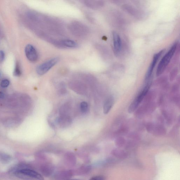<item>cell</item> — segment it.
<instances>
[{"label": "cell", "mask_w": 180, "mask_h": 180, "mask_svg": "<svg viewBox=\"0 0 180 180\" xmlns=\"http://www.w3.org/2000/svg\"><path fill=\"white\" fill-rule=\"evenodd\" d=\"M90 180H105L104 177L102 176H95L92 177Z\"/></svg>", "instance_id": "cell-21"}, {"label": "cell", "mask_w": 180, "mask_h": 180, "mask_svg": "<svg viewBox=\"0 0 180 180\" xmlns=\"http://www.w3.org/2000/svg\"><path fill=\"white\" fill-rule=\"evenodd\" d=\"M59 60L60 59L58 57L54 58L41 64L36 68L37 73L40 75H44L57 64Z\"/></svg>", "instance_id": "cell-3"}, {"label": "cell", "mask_w": 180, "mask_h": 180, "mask_svg": "<svg viewBox=\"0 0 180 180\" xmlns=\"http://www.w3.org/2000/svg\"><path fill=\"white\" fill-rule=\"evenodd\" d=\"M4 57L5 54L3 51L0 50V63L3 61Z\"/></svg>", "instance_id": "cell-22"}, {"label": "cell", "mask_w": 180, "mask_h": 180, "mask_svg": "<svg viewBox=\"0 0 180 180\" xmlns=\"http://www.w3.org/2000/svg\"><path fill=\"white\" fill-rule=\"evenodd\" d=\"M17 177L25 180H44L40 174L30 169H18L14 172Z\"/></svg>", "instance_id": "cell-1"}, {"label": "cell", "mask_w": 180, "mask_h": 180, "mask_svg": "<svg viewBox=\"0 0 180 180\" xmlns=\"http://www.w3.org/2000/svg\"><path fill=\"white\" fill-rule=\"evenodd\" d=\"M41 171L42 174L44 176L48 177L50 176L53 173L54 168L51 165L46 164L41 166Z\"/></svg>", "instance_id": "cell-12"}, {"label": "cell", "mask_w": 180, "mask_h": 180, "mask_svg": "<svg viewBox=\"0 0 180 180\" xmlns=\"http://www.w3.org/2000/svg\"><path fill=\"white\" fill-rule=\"evenodd\" d=\"M9 83V81L8 80L5 79L2 81L1 83V86L2 88H6L8 87Z\"/></svg>", "instance_id": "cell-20"}, {"label": "cell", "mask_w": 180, "mask_h": 180, "mask_svg": "<svg viewBox=\"0 0 180 180\" xmlns=\"http://www.w3.org/2000/svg\"><path fill=\"white\" fill-rule=\"evenodd\" d=\"M60 43L63 46L69 48H75L78 46L75 42L70 39H64L60 42Z\"/></svg>", "instance_id": "cell-14"}, {"label": "cell", "mask_w": 180, "mask_h": 180, "mask_svg": "<svg viewBox=\"0 0 180 180\" xmlns=\"http://www.w3.org/2000/svg\"><path fill=\"white\" fill-rule=\"evenodd\" d=\"M65 161L67 163L73 166L76 163V159L74 154L70 152H68L65 155Z\"/></svg>", "instance_id": "cell-15"}, {"label": "cell", "mask_w": 180, "mask_h": 180, "mask_svg": "<svg viewBox=\"0 0 180 180\" xmlns=\"http://www.w3.org/2000/svg\"><path fill=\"white\" fill-rule=\"evenodd\" d=\"M79 180L78 179H71V180Z\"/></svg>", "instance_id": "cell-24"}, {"label": "cell", "mask_w": 180, "mask_h": 180, "mask_svg": "<svg viewBox=\"0 0 180 180\" xmlns=\"http://www.w3.org/2000/svg\"><path fill=\"white\" fill-rule=\"evenodd\" d=\"M21 71L18 63H17L15 67L14 72V75L16 76H19L21 75Z\"/></svg>", "instance_id": "cell-18"}, {"label": "cell", "mask_w": 180, "mask_h": 180, "mask_svg": "<svg viewBox=\"0 0 180 180\" xmlns=\"http://www.w3.org/2000/svg\"><path fill=\"white\" fill-rule=\"evenodd\" d=\"M80 109L81 112L83 113H87L88 110V105L87 102H83L81 103Z\"/></svg>", "instance_id": "cell-17"}, {"label": "cell", "mask_w": 180, "mask_h": 180, "mask_svg": "<svg viewBox=\"0 0 180 180\" xmlns=\"http://www.w3.org/2000/svg\"><path fill=\"white\" fill-rule=\"evenodd\" d=\"M73 175V172L70 170L60 171L56 173L54 176L56 180H66Z\"/></svg>", "instance_id": "cell-10"}, {"label": "cell", "mask_w": 180, "mask_h": 180, "mask_svg": "<svg viewBox=\"0 0 180 180\" xmlns=\"http://www.w3.org/2000/svg\"><path fill=\"white\" fill-rule=\"evenodd\" d=\"M164 50H162L154 55L152 62L145 76V80L146 81H148L152 76V74L155 66H156L157 61H158L160 57L161 56Z\"/></svg>", "instance_id": "cell-7"}, {"label": "cell", "mask_w": 180, "mask_h": 180, "mask_svg": "<svg viewBox=\"0 0 180 180\" xmlns=\"http://www.w3.org/2000/svg\"><path fill=\"white\" fill-rule=\"evenodd\" d=\"M71 90L80 95H86L87 92V88L84 83L80 81H74L69 83Z\"/></svg>", "instance_id": "cell-5"}, {"label": "cell", "mask_w": 180, "mask_h": 180, "mask_svg": "<svg viewBox=\"0 0 180 180\" xmlns=\"http://www.w3.org/2000/svg\"><path fill=\"white\" fill-rule=\"evenodd\" d=\"M113 45L115 52L118 54L122 50V43L120 36L117 32H113Z\"/></svg>", "instance_id": "cell-8"}, {"label": "cell", "mask_w": 180, "mask_h": 180, "mask_svg": "<svg viewBox=\"0 0 180 180\" xmlns=\"http://www.w3.org/2000/svg\"><path fill=\"white\" fill-rule=\"evenodd\" d=\"M150 87V84H148L144 88V90L142 92L137 96L135 99L132 102L128 110V111L130 113H132L134 112V111L137 109L143 99L148 92Z\"/></svg>", "instance_id": "cell-4"}, {"label": "cell", "mask_w": 180, "mask_h": 180, "mask_svg": "<svg viewBox=\"0 0 180 180\" xmlns=\"http://www.w3.org/2000/svg\"><path fill=\"white\" fill-rule=\"evenodd\" d=\"M177 44V43H174L171 47L170 49L168 52L165 54L163 57L160 62L158 66L156 75L158 76L161 75L166 70V66L168 65L171 59L173 57L174 54L176 50Z\"/></svg>", "instance_id": "cell-2"}, {"label": "cell", "mask_w": 180, "mask_h": 180, "mask_svg": "<svg viewBox=\"0 0 180 180\" xmlns=\"http://www.w3.org/2000/svg\"><path fill=\"white\" fill-rule=\"evenodd\" d=\"M58 92L59 94L63 95L66 92L65 85L64 83H61L58 88Z\"/></svg>", "instance_id": "cell-19"}, {"label": "cell", "mask_w": 180, "mask_h": 180, "mask_svg": "<svg viewBox=\"0 0 180 180\" xmlns=\"http://www.w3.org/2000/svg\"><path fill=\"white\" fill-rule=\"evenodd\" d=\"M4 97V94L2 92H0V98H3Z\"/></svg>", "instance_id": "cell-23"}, {"label": "cell", "mask_w": 180, "mask_h": 180, "mask_svg": "<svg viewBox=\"0 0 180 180\" xmlns=\"http://www.w3.org/2000/svg\"><path fill=\"white\" fill-rule=\"evenodd\" d=\"M11 157L8 154L4 152H0V161L4 164H8L10 162Z\"/></svg>", "instance_id": "cell-16"}, {"label": "cell", "mask_w": 180, "mask_h": 180, "mask_svg": "<svg viewBox=\"0 0 180 180\" xmlns=\"http://www.w3.org/2000/svg\"><path fill=\"white\" fill-rule=\"evenodd\" d=\"M71 107L68 103H66L61 107L59 110V114L60 116H70Z\"/></svg>", "instance_id": "cell-13"}, {"label": "cell", "mask_w": 180, "mask_h": 180, "mask_svg": "<svg viewBox=\"0 0 180 180\" xmlns=\"http://www.w3.org/2000/svg\"><path fill=\"white\" fill-rule=\"evenodd\" d=\"M25 53L27 58L31 62H35L38 59V54L36 49L31 44H28L25 48Z\"/></svg>", "instance_id": "cell-6"}, {"label": "cell", "mask_w": 180, "mask_h": 180, "mask_svg": "<svg viewBox=\"0 0 180 180\" xmlns=\"http://www.w3.org/2000/svg\"><path fill=\"white\" fill-rule=\"evenodd\" d=\"M114 103V99L113 97H110L106 100L103 107V112L105 114H107L109 113Z\"/></svg>", "instance_id": "cell-11"}, {"label": "cell", "mask_w": 180, "mask_h": 180, "mask_svg": "<svg viewBox=\"0 0 180 180\" xmlns=\"http://www.w3.org/2000/svg\"><path fill=\"white\" fill-rule=\"evenodd\" d=\"M57 124L62 128L68 127L72 123V119L70 116H59L56 119Z\"/></svg>", "instance_id": "cell-9"}]
</instances>
